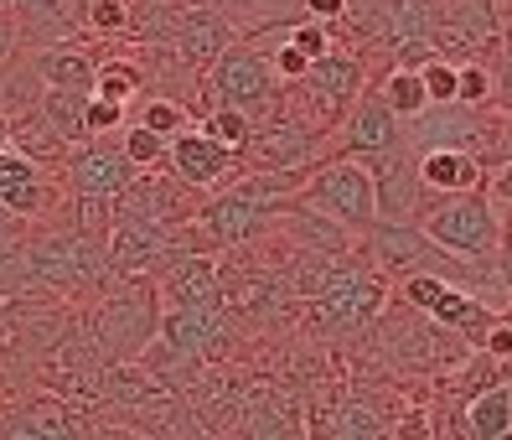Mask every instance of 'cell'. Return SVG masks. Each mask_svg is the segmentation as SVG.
I'll list each match as a JSON object with an SVG mask.
<instances>
[{
	"mask_svg": "<svg viewBox=\"0 0 512 440\" xmlns=\"http://www.w3.org/2000/svg\"><path fill=\"white\" fill-rule=\"evenodd\" d=\"M419 233H425L435 249L461 254L466 264H476V259H497L502 218L492 213V197H487V192L430 197L425 208H419Z\"/></svg>",
	"mask_w": 512,
	"mask_h": 440,
	"instance_id": "cell-1",
	"label": "cell"
},
{
	"mask_svg": "<svg viewBox=\"0 0 512 440\" xmlns=\"http://www.w3.org/2000/svg\"><path fill=\"white\" fill-rule=\"evenodd\" d=\"M306 202L331 218L337 228H352V233H368L378 223V197H373V171L363 161H326L321 171H311L306 182Z\"/></svg>",
	"mask_w": 512,
	"mask_h": 440,
	"instance_id": "cell-2",
	"label": "cell"
},
{
	"mask_svg": "<svg viewBox=\"0 0 512 440\" xmlns=\"http://www.w3.org/2000/svg\"><path fill=\"white\" fill-rule=\"evenodd\" d=\"M207 88H213L218 109H238V114H264L269 104H275V68H269V52L249 47V42H233L213 68H207Z\"/></svg>",
	"mask_w": 512,
	"mask_h": 440,
	"instance_id": "cell-3",
	"label": "cell"
},
{
	"mask_svg": "<svg viewBox=\"0 0 512 440\" xmlns=\"http://www.w3.org/2000/svg\"><path fill=\"white\" fill-rule=\"evenodd\" d=\"M285 208L280 202H264L244 187H228L223 197H213L207 208L197 213V233H202V249H233V244H249L259 233L275 228Z\"/></svg>",
	"mask_w": 512,
	"mask_h": 440,
	"instance_id": "cell-4",
	"label": "cell"
},
{
	"mask_svg": "<svg viewBox=\"0 0 512 440\" xmlns=\"http://www.w3.org/2000/svg\"><path fill=\"white\" fill-rule=\"evenodd\" d=\"M404 296H409V306H419L425 316H435L440 327L461 332L471 347L487 342L492 321H497V316L487 311V301H476L471 290L450 285V280H440V275H409V280H404Z\"/></svg>",
	"mask_w": 512,
	"mask_h": 440,
	"instance_id": "cell-5",
	"label": "cell"
},
{
	"mask_svg": "<svg viewBox=\"0 0 512 440\" xmlns=\"http://www.w3.org/2000/svg\"><path fill=\"white\" fill-rule=\"evenodd\" d=\"M316 145H321V135H316L311 120L275 114V120L254 125V135L244 145V161H254L259 171H300V166H311Z\"/></svg>",
	"mask_w": 512,
	"mask_h": 440,
	"instance_id": "cell-6",
	"label": "cell"
},
{
	"mask_svg": "<svg viewBox=\"0 0 512 440\" xmlns=\"http://www.w3.org/2000/svg\"><path fill=\"white\" fill-rule=\"evenodd\" d=\"M404 145V125L394 120V114L383 109L378 94H363L352 109H347V120H342V140H337V151L342 161H378L388 151H399Z\"/></svg>",
	"mask_w": 512,
	"mask_h": 440,
	"instance_id": "cell-7",
	"label": "cell"
},
{
	"mask_svg": "<svg viewBox=\"0 0 512 440\" xmlns=\"http://www.w3.org/2000/svg\"><path fill=\"white\" fill-rule=\"evenodd\" d=\"M368 249L373 259L383 264V270H394V275H440L445 280V249H435L425 233H419L414 223H373L368 228Z\"/></svg>",
	"mask_w": 512,
	"mask_h": 440,
	"instance_id": "cell-8",
	"label": "cell"
},
{
	"mask_svg": "<svg viewBox=\"0 0 512 440\" xmlns=\"http://www.w3.org/2000/svg\"><path fill=\"white\" fill-rule=\"evenodd\" d=\"M68 182L78 197H94V202H119L125 187L135 182V166L119 145H104V140H88L73 151L68 161Z\"/></svg>",
	"mask_w": 512,
	"mask_h": 440,
	"instance_id": "cell-9",
	"label": "cell"
},
{
	"mask_svg": "<svg viewBox=\"0 0 512 440\" xmlns=\"http://www.w3.org/2000/svg\"><path fill=\"white\" fill-rule=\"evenodd\" d=\"M373 171V197H378V223H409L419 218V208H425V182H419L414 161L399 151H388L378 161H368Z\"/></svg>",
	"mask_w": 512,
	"mask_h": 440,
	"instance_id": "cell-10",
	"label": "cell"
},
{
	"mask_svg": "<svg viewBox=\"0 0 512 440\" xmlns=\"http://www.w3.org/2000/svg\"><path fill=\"white\" fill-rule=\"evenodd\" d=\"M357 88H363V63L347 57V52H326L321 63H311V73L300 78V94H306V99L316 94V104H321L316 125L347 120V109L357 104Z\"/></svg>",
	"mask_w": 512,
	"mask_h": 440,
	"instance_id": "cell-11",
	"label": "cell"
},
{
	"mask_svg": "<svg viewBox=\"0 0 512 440\" xmlns=\"http://www.w3.org/2000/svg\"><path fill=\"white\" fill-rule=\"evenodd\" d=\"M316 301V321L321 327H357V321H368L383 301V290L378 280H368L363 270H347V264H337L331 270V280L321 285V296Z\"/></svg>",
	"mask_w": 512,
	"mask_h": 440,
	"instance_id": "cell-12",
	"label": "cell"
},
{
	"mask_svg": "<svg viewBox=\"0 0 512 440\" xmlns=\"http://www.w3.org/2000/svg\"><path fill=\"white\" fill-rule=\"evenodd\" d=\"M166 161H171V176H176L182 187H218L223 176H228V166H233V156L223 151L213 135H202V130L176 135L171 151H166Z\"/></svg>",
	"mask_w": 512,
	"mask_h": 440,
	"instance_id": "cell-13",
	"label": "cell"
},
{
	"mask_svg": "<svg viewBox=\"0 0 512 440\" xmlns=\"http://www.w3.org/2000/svg\"><path fill=\"white\" fill-rule=\"evenodd\" d=\"M476 135H487L476 114L461 109V104H445V109H435V114H430V109L419 114L414 135H404V145H414L419 156H425V151H471ZM471 156H476V151H471Z\"/></svg>",
	"mask_w": 512,
	"mask_h": 440,
	"instance_id": "cell-14",
	"label": "cell"
},
{
	"mask_svg": "<svg viewBox=\"0 0 512 440\" xmlns=\"http://www.w3.org/2000/svg\"><path fill=\"white\" fill-rule=\"evenodd\" d=\"M52 202V187L37 161H26L21 151H0V208L11 218H37L47 213Z\"/></svg>",
	"mask_w": 512,
	"mask_h": 440,
	"instance_id": "cell-15",
	"label": "cell"
},
{
	"mask_svg": "<svg viewBox=\"0 0 512 440\" xmlns=\"http://www.w3.org/2000/svg\"><path fill=\"white\" fill-rule=\"evenodd\" d=\"M233 42H238L233 26H228V16H218V11L187 6L182 21H176V52H182L192 68H213Z\"/></svg>",
	"mask_w": 512,
	"mask_h": 440,
	"instance_id": "cell-16",
	"label": "cell"
},
{
	"mask_svg": "<svg viewBox=\"0 0 512 440\" xmlns=\"http://www.w3.org/2000/svg\"><path fill=\"white\" fill-rule=\"evenodd\" d=\"M414 171L425 182V192H435V197L481 192V176H487L471 151H425V156H414Z\"/></svg>",
	"mask_w": 512,
	"mask_h": 440,
	"instance_id": "cell-17",
	"label": "cell"
},
{
	"mask_svg": "<svg viewBox=\"0 0 512 440\" xmlns=\"http://www.w3.org/2000/svg\"><path fill=\"white\" fill-rule=\"evenodd\" d=\"M0 440H83V430L63 404L37 399V404H21L16 415L0 425Z\"/></svg>",
	"mask_w": 512,
	"mask_h": 440,
	"instance_id": "cell-18",
	"label": "cell"
},
{
	"mask_svg": "<svg viewBox=\"0 0 512 440\" xmlns=\"http://www.w3.org/2000/svg\"><path fill=\"white\" fill-rule=\"evenodd\" d=\"M37 73H42L47 88H63V94H88V99H94V78H99V68L88 63V52L73 47V42H68V47H63V42L42 47Z\"/></svg>",
	"mask_w": 512,
	"mask_h": 440,
	"instance_id": "cell-19",
	"label": "cell"
},
{
	"mask_svg": "<svg viewBox=\"0 0 512 440\" xmlns=\"http://www.w3.org/2000/svg\"><path fill=\"white\" fill-rule=\"evenodd\" d=\"M512 430V389L492 384L466 404V440H502Z\"/></svg>",
	"mask_w": 512,
	"mask_h": 440,
	"instance_id": "cell-20",
	"label": "cell"
},
{
	"mask_svg": "<svg viewBox=\"0 0 512 440\" xmlns=\"http://www.w3.org/2000/svg\"><path fill=\"white\" fill-rule=\"evenodd\" d=\"M83 114H88V94H63V88H42V120L52 125V135L63 140V145L88 140Z\"/></svg>",
	"mask_w": 512,
	"mask_h": 440,
	"instance_id": "cell-21",
	"label": "cell"
},
{
	"mask_svg": "<svg viewBox=\"0 0 512 440\" xmlns=\"http://www.w3.org/2000/svg\"><path fill=\"white\" fill-rule=\"evenodd\" d=\"M378 99H383V109L394 114L399 125H404V120L414 125L419 114L430 109L425 83H419V73H409V68H394V73H388V78H383V88H378Z\"/></svg>",
	"mask_w": 512,
	"mask_h": 440,
	"instance_id": "cell-22",
	"label": "cell"
},
{
	"mask_svg": "<svg viewBox=\"0 0 512 440\" xmlns=\"http://www.w3.org/2000/svg\"><path fill=\"white\" fill-rule=\"evenodd\" d=\"M140 88H145V73L135 63H125V57H114V63H104L99 78H94V99H109L119 109H130V99L140 94Z\"/></svg>",
	"mask_w": 512,
	"mask_h": 440,
	"instance_id": "cell-23",
	"label": "cell"
},
{
	"mask_svg": "<svg viewBox=\"0 0 512 440\" xmlns=\"http://www.w3.org/2000/svg\"><path fill=\"white\" fill-rule=\"evenodd\" d=\"M202 135H213L228 156H244V145L254 135V120H249V114H238V109H213V114H207V125H202Z\"/></svg>",
	"mask_w": 512,
	"mask_h": 440,
	"instance_id": "cell-24",
	"label": "cell"
},
{
	"mask_svg": "<svg viewBox=\"0 0 512 440\" xmlns=\"http://www.w3.org/2000/svg\"><path fill=\"white\" fill-rule=\"evenodd\" d=\"M280 218H290L295 239H300V244H311V249H331V254H337V249L347 244V239H342V228L331 223V218H311V213H295L290 202H285V213H280Z\"/></svg>",
	"mask_w": 512,
	"mask_h": 440,
	"instance_id": "cell-25",
	"label": "cell"
},
{
	"mask_svg": "<svg viewBox=\"0 0 512 440\" xmlns=\"http://www.w3.org/2000/svg\"><path fill=\"white\" fill-rule=\"evenodd\" d=\"M135 125H145L150 135H161V140H176V135H187V130H192L187 109H182V104H171V99H150Z\"/></svg>",
	"mask_w": 512,
	"mask_h": 440,
	"instance_id": "cell-26",
	"label": "cell"
},
{
	"mask_svg": "<svg viewBox=\"0 0 512 440\" xmlns=\"http://www.w3.org/2000/svg\"><path fill=\"white\" fill-rule=\"evenodd\" d=\"M119 151H125V156H130V166L140 171V166H161V161H166V151H171V140L150 135L145 125H130L125 135H119Z\"/></svg>",
	"mask_w": 512,
	"mask_h": 440,
	"instance_id": "cell-27",
	"label": "cell"
},
{
	"mask_svg": "<svg viewBox=\"0 0 512 440\" xmlns=\"http://www.w3.org/2000/svg\"><path fill=\"white\" fill-rule=\"evenodd\" d=\"M285 42H290L300 57H311V63H321V57L331 52V26H321V21H311V16H300V21H290Z\"/></svg>",
	"mask_w": 512,
	"mask_h": 440,
	"instance_id": "cell-28",
	"label": "cell"
},
{
	"mask_svg": "<svg viewBox=\"0 0 512 440\" xmlns=\"http://www.w3.org/2000/svg\"><path fill=\"white\" fill-rule=\"evenodd\" d=\"M419 83H425V94H430V109L456 104V63H445V57H435V63L419 68Z\"/></svg>",
	"mask_w": 512,
	"mask_h": 440,
	"instance_id": "cell-29",
	"label": "cell"
},
{
	"mask_svg": "<svg viewBox=\"0 0 512 440\" xmlns=\"http://www.w3.org/2000/svg\"><path fill=\"white\" fill-rule=\"evenodd\" d=\"M11 11H21L26 26H52V32H63L68 16H73V0H11Z\"/></svg>",
	"mask_w": 512,
	"mask_h": 440,
	"instance_id": "cell-30",
	"label": "cell"
},
{
	"mask_svg": "<svg viewBox=\"0 0 512 440\" xmlns=\"http://www.w3.org/2000/svg\"><path fill=\"white\" fill-rule=\"evenodd\" d=\"M492 99V73L487 68H456V104L471 109V104H487Z\"/></svg>",
	"mask_w": 512,
	"mask_h": 440,
	"instance_id": "cell-31",
	"label": "cell"
},
{
	"mask_svg": "<svg viewBox=\"0 0 512 440\" xmlns=\"http://www.w3.org/2000/svg\"><path fill=\"white\" fill-rule=\"evenodd\" d=\"M269 68H275L280 83H300V78L311 73V57H300L290 42H280V47H269Z\"/></svg>",
	"mask_w": 512,
	"mask_h": 440,
	"instance_id": "cell-32",
	"label": "cell"
},
{
	"mask_svg": "<svg viewBox=\"0 0 512 440\" xmlns=\"http://www.w3.org/2000/svg\"><path fill=\"white\" fill-rule=\"evenodd\" d=\"M119 125H125V109L109 104V99H88V114H83V130L88 135H109Z\"/></svg>",
	"mask_w": 512,
	"mask_h": 440,
	"instance_id": "cell-33",
	"label": "cell"
},
{
	"mask_svg": "<svg viewBox=\"0 0 512 440\" xmlns=\"http://www.w3.org/2000/svg\"><path fill=\"white\" fill-rule=\"evenodd\" d=\"M88 21H94L99 32H125L130 11H125V0H88Z\"/></svg>",
	"mask_w": 512,
	"mask_h": 440,
	"instance_id": "cell-34",
	"label": "cell"
},
{
	"mask_svg": "<svg viewBox=\"0 0 512 440\" xmlns=\"http://www.w3.org/2000/svg\"><path fill=\"white\" fill-rule=\"evenodd\" d=\"M342 440H378V420L368 415L363 404H352L342 415Z\"/></svg>",
	"mask_w": 512,
	"mask_h": 440,
	"instance_id": "cell-35",
	"label": "cell"
},
{
	"mask_svg": "<svg viewBox=\"0 0 512 440\" xmlns=\"http://www.w3.org/2000/svg\"><path fill=\"white\" fill-rule=\"evenodd\" d=\"M481 347H487L497 363H512V327H507V321H492V332H487Z\"/></svg>",
	"mask_w": 512,
	"mask_h": 440,
	"instance_id": "cell-36",
	"label": "cell"
},
{
	"mask_svg": "<svg viewBox=\"0 0 512 440\" xmlns=\"http://www.w3.org/2000/svg\"><path fill=\"white\" fill-rule=\"evenodd\" d=\"M300 6H306V16L311 21H321V26H331L342 11H347V0H300Z\"/></svg>",
	"mask_w": 512,
	"mask_h": 440,
	"instance_id": "cell-37",
	"label": "cell"
},
{
	"mask_svg": "<svg viewBox=\"0 0 512 440\" xmlns=\"http://www.w3.org/2000/svg\"><path fill=\"white\" fill-rule=\"evenodd\" d=\"M497 99L512 109V42H507V52H502V63H497Z\"/></svg>",
	"mask_w": 512,
	"mask_h": 440,
	"instance_id": "cell-38",
	"label": "cell"
},
{
	"mask_svg": "<svg viewBox=\"0 0 512 440\" xmlns=\"http://www.w3.org/2000/svg\"><path fill=\"white\" fill-rule=\"evenodd\" d=\"M399 440H430V430H425V420H419V415H409V420L399 425Z\"/></svg>",
	"mask_w": 512,
	"mask_h": 440,
	"instance_id": "cell-39",
	"label": "cell"
},
{
	"mask_svg": "<svg viewBox=\"0 0 512 440\" xmlns=\"http://www.w3.org/2000/svg\"><path fill=\"white\" fill-rule=\"evenodd\" d=\"M492 192H497L502 202H512V161H507V166H502V171L492 176Z\"/></svg>",
	"mask_w": 512,
	"mask_h": 440,
	"instance_id": "cell-40",
	"label": "cell"
},
{
	"mask_svg": "<svg viewBox=\"0 0 512 440\" xmlns=\"http://www.w3.org/2000/svg\"><path fill=\"white\" fill-rule=\"evenodd\" d=\"M497 254H502V270H507V280H512V223L502 228V244H497Z\"/></svg>",
	"mask_w": 512,
	"mask_h": 440,
	"instance_id": "cell-41",
	"label": "cell"
},
{
	"mask_svg": "<svg viewBox=\"0 0 512 440\" xmlns=\"http://www.w3.org/2000/svg\"><path fill=\"white\" fill-rule=\"evenodd\" d=\"M11 47H16V37H11V26H0V68L11 63Z\"/></svg>",
	"mask_w": 512,
	"mask_h": 440,
	"instance_id": "cell-42",
	"label": "cell"
},
{
	"mask_svg": "<svg viewBox=\"0 0 512 440\" xmlns=\"http://www.w3.org/2000/svg\"><path fill=\"white\" fill-rule=\"evenodd\" d=\"M0 151H11V114L0 109Z\"/></svg>",
	"mask_w": 512,
	"mask_h": 440,
	"instance_id": "cell-43",
	"label": "cell"
},
{
	"mask_svg": "<svg viewBox=\"0 0 512 440\" xmlns=\"http://www.w3.org/2000/svg\"><path fill=\"white\" fill-rule=\"evenodd\" d=\"M6 16H11V0H0V26H6Z\"/></svg>",
	"mask_w": 512,
	"mask_h": 440,
	"instance_id": "cell-44",
	"label": "cell"
},
{
	"mask_svg": "<svg viewBox=\"0 0 512 440\" xmlns=\"http://www.w3.org/2000/svg\"><path fill=\"white\" fill-rule=\"evenodd\" d=\"M104 440H130V435H104Z\"/></svg>",
	"mask_w": 512,
	"mask_h": 440,
	"instance_id": "cell-45",
	"label": "cell"
},
{
	"mask_svg": "<svg viewBox=\"0 0 512 440\" xmlns=\"http://www.w3.org/2000/svg\"><path fill=\"white\" fill-rule=\"evenodd\" d=\"M502 440H512V430H507V435H502Z\"/></svg>",
	"mask_w": 512,
	"mask_h": 440,
	"instance_id": "cell-46",
	"label": "cell"
}]
</instances>
